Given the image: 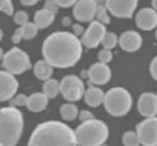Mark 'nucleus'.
<instances>
[{
	"label": "nucleus",
	"instance_id": "nucleus-1",
	"mask_svg": "<svg viewBox=\"0 0 157 146\" xmlns=\"http://www.w3.org/2000/svg\"><path fill=\"white\" fill-rule=\"evenodd\" d=\"M82 42L76 36L60 31L51 35L44 41L42 53L44 59L53 67H72L82 55Z\"/></svg>",
	"mask_w": 157,
	"mask_h": 146
},
{
	"label": "nucleus",
	"instance_id": "nucleus-2",
	"mask_svg": "<svg viewBox=\"0 0 157 146\" xmlns=\"http://www.w3.org/2000/svg\"><path fill=\"white\" fill-rule=\"evenodd\" d=\"M75 132L63 122H46L39 125L29 139L28 146H76Z\"/></svg>",
	"mask_w": 157,
	"mask_h": 146
},
{
	"label": "nucleus",
	"instance_id": "nucleus-3",
	"mask_svg": "<svg viewBox=\"0 0 157 146\" xmlns=\"http://www.w3.org/2000/svg\"><path fill=\"white\" fill-rule=\"evenodd\" d=\"M24 120L15 107L0 110V146H15L22 135Z\"/></svg>",
	"mask_w": 157,
	"mask_h": 146
},
{
	"label": "nucleus",
	"instance_id": "nucleus-4",
	"mask_svg": "<svg viewBox=\"0 0 157 146\" xmlns=\"http://www.w3.org/2000/svg\"><path fill=\"white\" fill-rule=\"evenodd\" d=\"M76 143L80 146H101L108 139L109 129L101 120L92 119L78 126L75 131Z\"/></svg>",
	"mask_w": 157,
	"mask_h": 146
},
{
	"label": "nucleus",
	"instance_id": "nucleus-5",
	"mask_svg": "<svg viewBox=\"0 0 157 146\" xmlns=\"http://www.w3.org/2000/svg\"><path fill=\"white\" fill-rule=\"evenodd\" d=\"M105 110L113 116L126 115L131 109L132 99L125 88L114 87L105 95Z\"/></svg>",
	"mask_w": 157,
	"mask_h": 146
},
{
	"label": "nucleus",
	"instance_id": "nucleus-6",
	"mask_svg": "<svg viewBox=\"0 0 157 146\" xmlns=\"http://www.w3.org/2000/svg\"><path fill=\"white\" fill-rule=\"evenodd\" d=\"M3 67L12 74H21L23 72L30 69L31 63L28 55L17 47L12 48L5 54L3 57Z\"/></svg>",
	"mask_w": 157,
	"mask_h": 146
},
{
	"label": "nucleus",
	"instance_id": "nucleus-7",
	"mask_svg": "<svg viewBox=\"0 0 157 146\" xmlns=\"http://www.w3.org/2000/svg\"><path fill=\"white\" fill-rule=\"evenodd\" d=\"M60 92L68 101H78L85 94L82 80L74 75L65 77L60 82Z\"/></svg>",
	"mask_w": 157,
	"mask_h": 146
},
{
	"label": "nucleus",
	"instance_id": "nucleus-8",
	"mask_svg": "<svg viewBox=\"0 0 157 146\" xmlns=\"http://www.w3.org/2000/svg\"><path fill=\"white\" fill-rule=\"evenodd\" d=\"M140 143L144 146H157V117H148L137 126Z\"/></svg>",
	"mask_w": 157,
	"mask_h": 146
},
{
	"label": "nucleus",
	"instance_id": "nucleus-9",
	"mask_svg": "<svg viewBox=\"0 0 157 146\" xmlns=\"http://www.w3.org/2000/svg\"><path fill=\"white\" fill-rule=\"evenodd\" d=\"M137 6L138 0H107L108 11L121 18L131 17Z\"/></svg>",
	"mask_w": 157,
	"mask_h": 146
},
{
	"label": "nucleus",
	"instance_id": "nucleus-10",
	"mask_svg": "<svg viewBox=\"0 0 157 146\" xmlns=\"http://www.w3.org/2000/svg\"><path fill=\"white\" fill-rule=\"evenodd\" d=\"M105 33H107V31H105V25L98 21H95L90 25L88 29L85 31V33L82 37L81 42L83 45H85L88 48L96 47L99 43L102 42Z\"/></svg>",
	"mask_w": 157,
	"mask_h": 146
},
{
	"label": "nucleus",
	"instance_id": "nucleus-11",
	"mask_svg": "<svg viewBox=\"0 0 157 146\" xmlns=\"http://www.w3.org/2000/svg\"><path fill=\"white\" fill-rule=\"evenodd\" d=\"M18 88V83L14 74L8 71H0V101L13 98Z\"/></svg>",
	"mask_w": 157,
	"mask_h": 146
},
{
	"label": "nucleus",
	"instance_id": "nucleus-12",
	"mask_svg": "<svg viewBox=\"0 0 157 146\" xmlns=\"http://www.w3.org/2000/svg\"><path fill=\"white\" fill-rule=\"evenodd\" d=\"M97 6L94 0H78L74 5L73 15L80 22H90L96 16Z\"/></svg>",
	"mask_w": 157,
	"mask_h": 146
},
{
	"label": "nucleus",
	"instance_id": "nucleus-13",
	"mask_svg": "<svg viewBox=\"0 0 157 146\" xmlns=\"http://www.w3.org/2000/svg\"><path fill=\"white\" fill-rule=\"evenodd\" d=\"M138 110L144 117H155L157 115V96L152 92H144L138 101Z\"/></svg>",
	"mask_w": 157,
	"mask_h": 146
},
{
	"label": "nucleus",
	"instance_id": "nucleus-14",
	"mask_svg": "<svg viewBox=\"0 0 157 146\" xmlns=\"http://www.w3.org/2000/svg\"><path fill=\"white\" fill-rule=\"evenodd\" d=\"M88 77L90 83L96 85H105L111 79V70L107 63L97 62L88 70Z\"/></svg>",
	"mask_w": 157,
	"mask_h": 146
},
{
	"label": "nucleus",
	"instance_id": "nucleus-15",
	"mask_svg": "<svg viewBox=\"0 0 157 146\" xmlns=\"http://www.w3.org/2000/svg\"><path fill=\"white\" fill-rule=\"evenodd\" d=\"M136 23L142 30H152L157 27V11L151 8L140 10L136 16Z\"/></svg>",
	"mask_w": 157,
	"mask_h": 146
},
{
	"label": "nucleus",
	"instance_id": "nucleus-16",
	"mask_svg": "<svg viewBox=\"0 0 157 146\" xmlns=\"http://www.w3.org/2000/svg\"><path fill=\"white\" fill-rule=\"evenodd\" d=\"M120 45L126 52H136L142 45V38L136 31H126L121 36Z\"/></svg>",
	"mask_w": 157,
	"mask_h": 146
},
{
	"label": "nucleus",
	"instance_id": "nucleus-17",
	"mask_svg": "<svg viewBox=\"0 0 157 146\" xmlns=\"http://www.w3.org/2000/svg\"><path fill=\"white\" fill-rule=\"evenodd\" d=\"M48 98L43 92H37L28 97L27 99V107L33 112H41L46 107Z\"/></svg>",
	"mask_w": 157,
	"mask_h": 146
},
{
	"label": "nucleus",
	"instance_id": "nucleus-18",
	"mask_svg": "<svg viewBox=\"0 0 157 146\" xmlns=\"http://www.w3.org/2000/svg\"><path fill=\"white\" fill-rule=\"evenodd\" d=\"M85 96V102L90 107H97L103 102L105 100V94L100 88L97 87H90L84 94Z\"/></svg>",
	"mask_w": 157,
	"mask_h": 146
},
{
	"label": "nucleus",
	"instance_id": "nucleus-19",
	"mask_svg": "<svg viewBox=\"0 0 157 146\" xmlns=\"http://www.w3.org/2000/svg\"><path fill=\"white\" fill-rule=\"evenodd\" d=\"M55 18V13L48 9H42L36 13L35 15V24L39 29H43L48 27L53 23Z\"/></svg>",
	"mask_w": 157,
	"mask_h": 146
},
{
	"label": "nucleus",
	"instance_id": "nucleus-20",
	"mask_svg": "<svg viewBox=\"0 0 157 146\" xmlns=\"http://www.w3.org/2000/svg\"><path fill=\"white\" fill-rule=\"evenodd\" d=\"M33 72L39 80L46 81V80L51 79L53 74V66L50 62H48L45 59L39 60L33 67Z\"/></svg>",
	"mask_w": 157,
	"mask_h": 146
},
{
	"label": "nucleus",
	"instance_id": "nucleus-21",
	"mask_svg": "<svg viewBox=\"0 0 157 146\" xmlns=\"http://www.w3.org/2000/svg\"><path fill=\"white\" fill-rule=\"evenodd\" d=\"M60 92V83L56 81V80L48 79L44 82L43 85V94L50 98H55L58 95V92Z\"/></svg>",
	"mask_w": 157,
	"mask_h": 146
},
{
	"label": "nucleus",
	"instance_id": "nucleus-22",
	"mask_svg": "<svg viewBox=\"0 0 157 146\" xmlns=\"http://www.w3.org/2000/svg\"><path fill=\"white\" fill-rule=\"evenodd\" d=\"M60 114L61 117L65 120H73L76 118L78 114V107H75L72 103H67V104H63V107H60Z\"/></svg>",
	"mask_w": 157,
	"mask_h": 146
},
{
	"label": "nucleus",
	"instance_id": "nucleus-23",
	"mask_svg": "<svg viewBox=\"0 0 157 146\" xmlns=\"http://www.w3.org/2000/svg\"><path fill=\"white\" fill-rule=\"evenodd\" d=\"M38 27L35 23H26L25 25L21 26V30H22V33H23V39H26V40H29V39H33L38 32Z\"/></svg>",
	"mask_w": 157,
	"mask_h": 146
},
{
	"label": "nucleus",
	"instance_id": "nucleus-24",
	"mask_svg": "<svg viewBox=\"0 0 157 146\" xmlns=\"http://www.w3.org/2000/svg\"><path fill=\"white\" fill-rule=\"evenodd\" d=\"M123 143L125 146H140V140L137 132L128 131L123 135Z\"/></svg>",
	"mask_w": 157,
	"mask_h": 146
},
{
	"label": "nucleus",
	"instance_id": "nucleus-25",
	"mask_svg": "<svg viewBox=\"0 0 157 146\" xmlns=\"http://www.w3.org/2000/svg\"><path fill=\"white\" fill-rule=\"evenodd\" d=\"M118 39H117V36L113 32H107L105 35L102 39V45L105 48H108V50H112L113 47H115V45L117 44Z\"/></svg>",
	"mask_w": 157,
	"mask_h": 146
},
{
	"label": "nucleus",
	"instance_id": "nucleus-26",
	"mask_svg": "<svg viewBox=\"0 0 157 146\" xmlns=\"http://www.w3.org/2000/svg\"><path fill=\"white\" fill-rule=\"evenodd\" d=\"M96 17H97V21L100 22V23H102L103 25L109 24L110 17H109V14H108L107 7H97Z\"/></svg>",
	"mask_w": 157,
	"mask_h": 146
},
{
	"label": "nucleus",
	"instance_id": "nucleus-27",
	"mask_svg": "<svg viewBox=\"0 0 157 146\" xmlns=\"http://www.w3.org/2000/svg\"><path fill=\"white\" fill-rule=\"evenodd\" d=\"M0 11L5 12L8 15H11L13 13L12 0H0Z\"/></svg>",
	"mask_w": 157,
	"mask_h": 146
},
{
	"label": "nucleus",
	"instance_id": "nucleus-28",
	"mask_svg": "<svg viewBox=\"0 0 157 146\" xmlns=\"http://www.w3.org/2000/svg\"><path fill=\"white\" fill-rule=\"evenodd\" d=\"M112 53H111V50H108V48H105V50H101L99 52V55H98V58H99V61L102 63H108L112 60Z\"/></svg>",
	"mask_w": 157,
	"mask_h": 146
},
{
	"label": "nucleus",
	"instance_id": "nucleus-29",
	"mask_svg": "<svg viewBox=\"0 0 157 146\" xmlns=\"http://www.w3.org/2000/svg\"><path fill=\"white\" fill-rule=\"evenodd\" d=\"M14 22H15L16 24L21 25V26H23V25H25L26 23H28V14L24 11L16 12V14L14 15Z\"/></svg>",
	"mask_w": 157,
	"mask_h": 146
},
{
	"label": "nucleus",
	"instance_id": "nucleus-30",
	"mask_svg": "<svg viewBox=\"0 0 157 146\" xmlns=\"http://www.w3.org/2000/svg\"><path fill=\"white\" fill-rule=\"evenodd\" d=\"M27 99L28 97H26L25 95H18V96L14 97L11 101L12 107H23V105L27 104Z\"/></svg>",
	"mask_w": 157,
	"mask_h": 146
},
{
	"label": "nucleus",
	"instance_id": "nucleus-31",
	"mask_svg": "<svg viewBox=\"0 0 157 146\" xmlns=\"http://www.w3.org/2000/svg\"><path fill=\"white\" fill-rule=\"evenodd\" d=\"M54 1L58 5V7L68 8V7H71V6L75 5L78 0H54Z\"/></svg>",
	"mask_w": 157,
	"mask_h": 146
},
{
	"label": "nucleus",
	"instance_id": "nucleus-32",
	"mask_svg": "<svg viewBox=\"0 0 157 146\" xmlns=\"http://www.w3.org/2000/svg\"><path fill=\"white\" fill-rule=\"evenodd\" d=\"M150 71H151V74H152V77L157 81V56L155 57V58L152 60V62H151Z\"/></svg>",
	"mask_w": 157,
	"mask_h": 146
},
{
	"label": "nucleus",
	"instance_id": "nucleus-33",
	"mask_svg": "<svg viewBox=\"0 0 157 146\" xmlns=\"http://www.w3.org/2000/svg\"><path fill=\"white\" fill-rule=\"evenodd\" d=\"M94 119V116L90 112L88 111H82L81 114H80V120L82 122H88V120H92Z\"/></svg>",
	"mask_w": 157,
	"mask_h": 146
},
{
	"label": "nucleus",
	"instance_id": "nucleus-34",
	"mask_svg": "<svg viewBox=\"0 0 157 146\" xmlns=\"http://www.w3.org/2000/svg\"><path fill=\"white\" fill-rule=\"evenodd\" d=\"M57 7H58V5L55 2L54 0H48V1H46V3H45V9L50 10V11L54 12V13H56Z\"/></svg>",
	"mask_w": 157,
	"mask_h": 146
},
{
	"label": "nucleus",
	"instance_id": "nucleus-35",
	"mask_svg": "<svg viewBox=\"0 0 157 146\" xmlns=\"http://www.w3.org/2000/svg\"><path fill=\"white\" fill-rule=\"evenodd\" d=\"M22 39H23V33H22V30H21V27H20V28L16 29L15 32L13 33L12 40H13L14 43H18Z\"/></svg>",
	"mask_w": 157,
	"mask_h": 146
},
{
	"label": "nucleus",
	"instance_id": "nucleus-36",
	"mask_svg": "<svg viewBox=\"0 0 157 146\" xmlns=\"http://www.w3.org/2000/svg\"><path fill=\"white\" fill-rule=\"evenodd\" d=\"M21 1H22V3L25 6H33V5H36L39 0H21Z\"/></svg>",
	"mask_w": 157,
	"mask_h": 146
},
{
	"label": "nucleus",
	"instance_id": "nucleus-37",
	"mask_svg": "<svg viewBox=\"0 0 157 146\" xmlns=\"http://www.w3.org/2000/svg\"><path fill=\"white\" fill-rule=\"evenodd\" d=\"M97 7H107V0H94Z\"/></svg>",
	"mask_w": 157,
	"mask_h": 146
},
{
	"label": "nucleus",
	"instance_id": "nucleus-38",
	"mask_svg": "<svg viewBox=\"0 0 157 146\" xmlns=\"http://www.w3.org/2000/svg\"><path fill=\"white\" fill-rule=\"evenodd\" d=\"M152 6H153V9L155 11H157V0H152Z\"/></svg>",
	"mask_w": 157,
	"mask_h": 146
},
{
	"label": "nucleus",
	"instance_id": "nucleus-39",
	"mask_svg": "<svg viewBox=\"0 0 157 146\" xmlns=\"http://www.w3.org/2000/svg\"><path fill=\"white\" fill-rule=\"evenodd\" d=\"M3 57H5V53H3V51L0 48V60H3Z\"/></svg>",
	"mask_w": 157,
	"mask_h": 146
},
{
	"label": "nucleus",
	"instance_id": "nucleus-40",
	"mask_svg": "<svg viewBox=\"0 0 157 146\" xmlns=\"http://www.w3.org/2000/svg\"><path fill=\"white\" fill-rule=\"evenodd\" d=\"M2 37H3V32H2V30L0 29V41H1V39H2Z\"/></svg>",
	"mask_w": 157,
	"mask_h": 146
},
{
	"label": "nucleus",
	"instance_id": "nucleus-41",
	"mask_svg": "<svg viewBox=\"0 0 157 146\" xmlns=\"http://www.w3.org/2000/svg\"><path fill=\"white\" fill-rule=\"evenodd\" d=\"M155 36H156V39H157V29H156V33H155Z\"/></svg>",
	"mask_w": 157,
	"mask_h": 146
},
{
	"label": "nucleus",
	"instance_id": "nucleus-42",
	"mask_svg": "<svg viewBox=\"0 0 157 146\" xmlns=\"http://www.w3.org/2000/svg\"><path fill=\"white\" fill-rule=\"evenodd\" d=\"M156 96H157V94H156Z\"/></svg>",
	"mask_w": 157,
	"mask_h": 146
},
{
	"label": "nucleus",
	"instance_id": "nucleus-43",
	"mask_svg": "<svg viewBox=\"0 0 157 146\" xmlns=\"http://www.w3.org/2000/svg\"><path fill=\"white\" fill-rule=\"evenodd\" d=\"M142 146H144V145H142Z\"/></svg>",
	"mask_w": 157,
	"mask_h": 146
}]
</instances>
